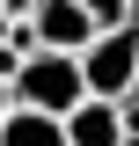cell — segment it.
Masks as SVG:
<instances>
[{
  "label": "cell",
  "instance_id": "6da1fadb",
  "mask_svg": "<svg viewBox=\"0 0 139 146\" xmlns=\"http://www.w3.org/2000/svg\"><path fill=\"white\" fill-rule=\"evenodd\" d=\"M81 95H88L81 51H51V44H37V51L15 66V102H29V110H51V117H66Z\"/></svg>",
  "mask_w": 139,
  "mask_h": 146
},
{
  "label": "cell",
  "instance_id": "7a4b0ae2",
  "mask_svg": "<svg viewBox=\"0 0 139 146\" xmlns=\"http://www.w3.org/2000/svg\"><path fill=\"white\" fill-rule=\"evenodd\" d=\"M81 73H88V95H132L139 88V22H117V29H95L81 51Z\"/></svg>",
  "mask_w": 139,
  "mask_h": 146
},
{
  "label": "cell",
  "instance_id": "3957f363",
  "mask_svg": "<svg viewBox=\"0 0 139 146\" xmlns=\"http://www.w3.org/2000/svg\"><path fill=\"white\" fill-rule=\"evenodd\" d=\"M37 44H51V51H88V36H95V15H88V0H37Z\"/></svg>",
  "mask_w": 139,
  "mask_h": 146
},
{
  "label": "cell",
  "instance_id": "277c9868",
  "mask_svg": "<svg viewBox=\"0 0 139 146\" xmlns=\"http://www.w3.org/2000/svg\"><path fill=\"white\" fill-rule=\"evenodd\" d=\"M66 146H124V110L110 95H81L66 110Z\"/></svg>",
  "mask_w": 139,
  "mask_h": 146
},
{
  "label": "cell",
  "instance_id": "5b68a950",
  "mask_svg": "<svg viewBox=\"0 0 139 146\" xmlns=\"http://www.w3.org/2000/svg\"><path fill=\"white\" fill-rule=\"evenodd\" d=\"M0 146H66V117H51V110H29V102H15L7 117H0Z\"/></svg>",
  "mask_w": 139,
  "mask_h": 146
},
{
  "label": "cell",
  "instance_id": "8992f818",
  "mask_svg": "<svg viewBox=\"0 0 139 146\" xmlns=\"http://www.w3.org/2000/svg\"><path fill=\"white\" fill-rule=\"evenodd\" d=\"M88 15H95V29H117V22H139L132 0H88Z\"/></svg>",
  "mask_w": 139,
  "mask_h": 146
},
{
  "label": "cell",
  "instance_id": "52a82bcc",
  "mask_svg": "<svg viewBox=\"0 0 139 146\" xmlns=\"http://www.w3.org/2000/svg\"><path fill=\"white\" fill-rule=\"evenodd\" d=\"M117 110H124V146H139V88L117 95Z\"/></svg>",
  "mask_w": 139,
  "mask_h": 146
},
{
  "label": "cell",
  "instance_id": "ba28073f",
  "mask_svg": "<svg viewBox=\"0 0 139 146\" xmlns=\"http://www.w3.org/2000/svg\"><path fill=\"white\" fill-rule=\"evenodd\" d=\"M132 7H139V0H132Z\"/></svg>",
  "mask_w": 139,
  "mask_h": 146
}]
</instances>
